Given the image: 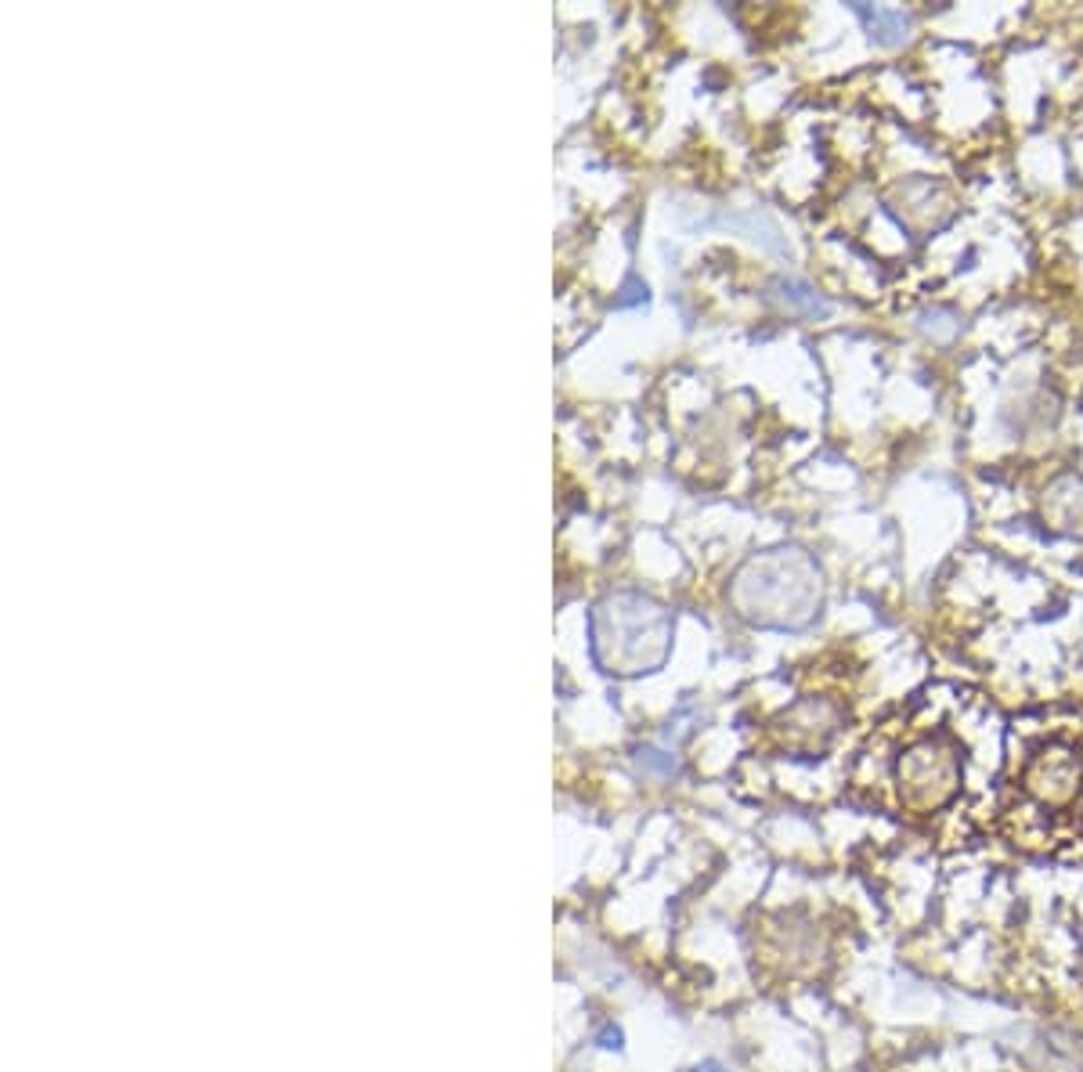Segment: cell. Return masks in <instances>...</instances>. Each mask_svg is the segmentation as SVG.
Instances as JSON below:
<instances>
[{
    "label": "cell",
    "instance_id": "3",
    "mask_svg": "<svg viewBox=\"0 0 1083 1072\" xmlns=\"http://www.w3.org/2000/svg\"><path fill=\"white\" fill-rule=\"evenodd\" d=\"M1022 795L1047 812H1066L1083 802V748L1069 737L1041 744L1019 773Z\"/></svg>",
    "mask_w": 1083,
    "mask_h": 1072
},
{
    "label": "cell",
    "instance_id": "1",
    "mask_svg": "<svg viewBox=\"0 0 1083 1072\" xmlns=\"http://www.w3.org/2000/svg\"><path fill=\"white\" fill-rule=\"evenodd\" d=\"M737 582V593L755 589V596H744L740 607L759 625L798 628L809 622L820 603V571L798 549H781L776 557L751 560Z\"/></svg>",
    "mask_w": 1083,
    "mask_h": 1072
},
{
    "label": "cell",
    "instance_id": "5",
    "mask_svg": "<svg viewBox=\"0 0 1083 1072\" xmlns=\"http://www.w3.org/2000/svg\"><path fill=\"white\" fill-rule=\"evenodd\" d=\"M860 15L867 18V26L874 29L877 43H885V48H896V43H902V40L910 37V15H902V11H893V8H860Z\"/></svg>",
    "mask_w": 1083,
    "mask_h": 1072
},
{
    "label": "cell",
    "instance_id": "6",
    "mask_svg": "<svg viewBox=\"0 0 1083 1072\" xmlns=\"http://www.w3.org/2000/svg\"><path fill=\"white\" fill-rule=\"evenodd\" d=\"M776 289H781V300H784L787 311H802V314H809V319H823V314L831 311V303L823 297H817V292H812L809 286H802V282H781Z\"/></svg>",
    "mask_w": 1083,
    "mask_h": 1072
},
{
    "label": "cell",
    "instance_id": "7",
    "mask_svg": "<svg viewBox=\"0 0 1083 1072\" xmlns=\"http://www.w3.org/2000/svg\"><path fill=\"white\" fill-rule=\"evenodd\" d=\"M694 1072H726V1069H722V1065H715V1062H708V1065H697Z\"/></svg>",
    "mask_w": 1083,
    "mask_h": 1072
},
{
    "label": "cell",
    "instance_id": "2",
    "mask_svg": "<svg viewBox=\"0 0 1083 1072\" xmlns=\"http://www.w3.org/2000/svg\"><path fill=\"white\" fill-rule=\"evenodd\" d=\"M961 755L943 733L910 740L896 759V791L902 809L939 812L961 791Z\"/></svg>",
    "mask_w": 1083,
    "mask_h": 1072
},
{
    "label": "cell",
    "instance_id": "4",
    "mask_svg": "<svg viewBox=\"0 0 1083 1072\" xmlns=\"http://www.w3.org/2000/svg\"><path fill=\"white\" fill-rule=\"evenodd\" d=\"M842 712L831 701H806L792 712V733L806 748H823L838 733Z\"/></svg>",
    "mask_w": 1083,
    "mask_h": 1072
}]
</instances>
